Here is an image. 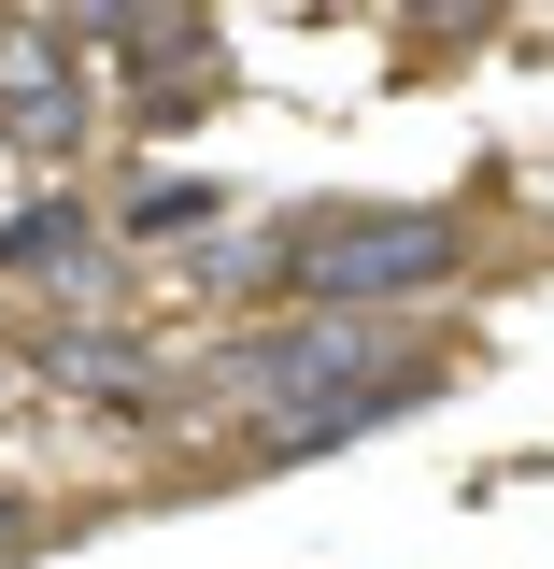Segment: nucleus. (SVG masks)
Segmentation results:
<instances>
[{
	"instance_id": "20e7f679",
	"label": "nucleus",
	"mask_w": 554,
	"mask_h": 569,
	"mask_svg": "<svg viewBox=\"0 0 554 569\" xmlns=\"http://www.w3.org/2000/svg\"><path fill=\"white\" fill-rule=\"evenodd\" d=\"M0 271H29V284H58L71 313L114 284V228L85 200H29V213H0Z\"/></svg>"
},
{
	"instance_id": "39448f33",
	"label": "nucleus",
	"mask_w": 554,
	"mask_h": 569,
	"mask_svg": "<svg viewBox=\"0 0 554 569\" xmlns=\"http://www.w3.org/2000/svg\"><path fill=\"white\" fill-rule=\"evenodd\" d=\"M213 228H228V186L213 171H142L114 200V242H213Z\"/></svg>"
},
{
	"instance_id": "0eeeda50",
	"label": "nucleus",
	"mask_w": 554,
	"mask_h": 569,
	"mask_svg": "<svg viewBox=\"0 0 554 569\" xmlns=\"http://www.w3.org/2000/svg\"><path fill=\"white\" fill-rule=\"evenodd\" d=\"M29 527H43V512H29V498H14V485H0V569H14V556H29Z\"/></svg>"
},
{
	"instance_id": "423d86ee",
	"label": "nucleus",
	"mask_w": 554,
	"mask_h": 569,
	"mask_svg": "<svg viewBox=\"0 0 554 569\" xmlns=\"http://www.w3.org/2000/svg\"><path fill=\"white\" fill-rule=\"evenodd\" d=\"M85 58H213V14H85Z\"/></svg>"
},
{
	"instance_id": "7ed1b4c3",
	"label": "nucleus",
	"mask_w": 554,
	"mask_h": 569,
	"mask_svg": "<svg viewBox=\"0 0 554 569\" xmlns=\"http://www.w3.org/2000/svg\"><path fill=\"white\" fill-rule=\"evenodd\" d=\"M71 58H85V29H14V43H0V142H14V157H71V142H85L100 86Z\"/></svg>"
},
{
	"instance_id": "f03ea898",
	"label": "nucleus",
	"mask_w": 554,
	"mask_h": 569,
	"mask_svg": "<svg viewBox=\"0 0 554 569\" xmlns=\"http://www.w3.org/2000/svg\"><path fill=\"white\" fill-rule=\"evenodd\" d=\"M470 213H384V200H328L299 213V313H413L426 284H455Z\"/></svg>"
},
{
	"instance_id": "f257e3e1",
	"label": "nucleus",
	"mask_w": 554,
	"mask_h": 569,
	"mask_svg": "<svg viewBox=\"0 0 554 569\" xmlns=\"http://www.w3.org/2000/svg\"><path fill=\"white\" fill-rule=\"evenodd\" d=\"M441 342H413V313H284V328H256V342H228V370H213V399L228 413H328V399H370V385H399V370H426Z\"/></svg>"
}]
</instances>
